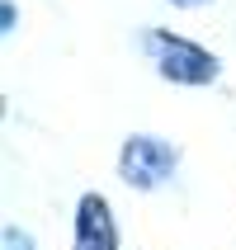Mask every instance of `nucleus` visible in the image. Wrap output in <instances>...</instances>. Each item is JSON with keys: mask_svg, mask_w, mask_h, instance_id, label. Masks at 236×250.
Returning <instances> with one entry per match:
<instances>
[{"mask_svg": "<svg viewBox=\"0 0 236 250\" xmlns=\"http://www.w3.org/2000/svg\"><path fill=\"white\" fill-rule=\"evenodd\" d=\"M5 250H33V236L19 227H5Z\"/></svg>", "mask_w": 236, "mask_h": 250, "instance_id": "20e7f679", "label": "nucleus"}, {"mask_svg": "<svg viewBox=\"0 0 236 250\" xmlns=\"http://www.w3.org/2000/svg\"><path fill=\"white\" fill-rule=\"evenodd\" d=\"M170 5H180V10H194V5H203V0H170Z\"/></svg>", "mask_w": 236, "mask_h": 250, "instance_id": "39448f33", "label": "nucleus"}, {"mask_svg": "<svg viewBox=\"0 0 236 250\" xmlns=\"http://www.w3.org/2000/svg\"><path fill=\"white\" fill-rule=\"evenodd\" d=\"M147 52H151L156 71L175 85H213L217 81V57L203 52L198 42L180 38V33H147Z\"/></svg>", "mask_w": 236, "mask_h": 250, "instance_id": "f257e3e1", "label": "nucleus"}, {"mask_svg": "<svg viewBox=\"0 0 236 250\" xmlns=\"http://www.w3.org/2000/svg\"><path fill=\"white\" fill-rule=\"evenodd\" d=\"M175 161H180V151H175L170 142L137 132V137H128V142H123L118 175H123L132 189H156V184H166L170 175H175Z\"/></svg>", "mask_w": 236, "mask_h": 250, "instance_id": "f03ea898", "label": "nucleus"}, {"mask_svg": "<svg viewBox=\"0 0 236 250\" xmlns=\"http://www.w3.org/2000/svg\"><path fill=\"white\" fill-rule=\"evenodd\" d=\"M76 250H118V227L99 194H85L76 208Z\"/></svg>", "mask_w": 236, "mask_h": 250, "instance_id": "7ed1b4c3", "label": "nucleus"}]
</instances>
